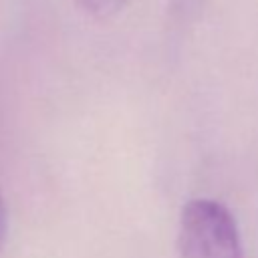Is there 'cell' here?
<instances>
[{"mask_svg": "<svg viewBox=\"0 0 258 258\" xmlns=\"http://www.w3.org/2000/svg\"><path fill=\"white\" fill-rule=\"evenodd\" d=\"M87 14L95 16V18H111L115 16L127 0H75Z\"/></svg>", "mask_w": 258, "mask_h": 258, "instance_id": "7a4b0ae2", "label": "cell"}, {"mask_svg": "<svg viewBox=\"0 0 258 258\" xmlns=\"http://www.w3.org/2000/svg\"><path fill=\"white\" fill-rule=\"evenodd\" d=\"M179 258H244L238 224L230 210L210 198L189 200L177 224Z\"/></svg>", "mask_w": 258, "mask_h": 258, "instance_id": "6da1fadb", "label": "cell"}, {"mask_svg": "<svg viewBox=\"0 0 258 258\" xmlns=\"http://www.w3.org/2000/svg\"><path fill=\"white\" fill-rule=\"evenodd\" d=\"M6 222H8V218H6V206H4V200L0 196V248H2L4 238H6Z\"/></svg>", "mask_w": 258, "mask_h": 258, "instance_id": "3957f363", "label": "cell"}]
</instances>
